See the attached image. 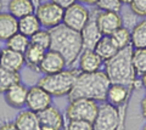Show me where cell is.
<instances>
[{"mask_svg":"<svg viewBox=\"0 0 146 130\" xmlns=\"http://www.w3.org/2000/svg\"><path fill=\"white\" fill-rule=\"evenodd\" d=\"M133 46L119 50L112 59L105 61L104 72L107 74L111 84H122L131 90L141 86V82L133 66Z\"/></svg>","mask_w":146,"mask_h":130,"instance_id":"6da1fadb","label":"cell"},{"mask_svg":"<svg viewBox=\"0 0 146 130\" xmlns=\"http://www.w3.org/2000/svg\"><path fill=\"white\" fill-rule=\"evenodd\" d=\"M110 85L111 82L104 71L93 72V73L80 72L74 82L71 94L68 95V100L83 97L102 104L106 102Z\"/></svg>","mask_w":146,"mask_h":130,"instance_id":"7a4b0ae2","label":"cell"},{"mask_svg":"<svg viewBox=\"0 0 146 130\" xmlns=\"http://www.w3.org/2000/svg\"><path fill=\"white\" fill-rule=\"evenodd\" d=\"M49 30L51 33L50 50L60 52L65 57L67 66H72L84 50L80 32L72 29L63 23Z\"/></svg>","mask_w":146,"mask_h":130,"instance_id":"3957f363","label":"cell"},{"mask_svg":"<svg viewBox=\"0 0 146 130\" xmlns=\"http://www.w3.org/2000/svg\"><path fill=\"white\" fill-rule=\"evenodd\" d=\"M79 73V68H66L58 73L44 75L39 79L38 85L45 89L52 97L68 96Z\"/></svg>","mask_w":146,"mask_h":130,"instance_id":"277c9868","label":"cell"},{"mask_svg":"<svg viewBox=\"0 0 146 130\" xmlns=\"http://www.w3.org/2000/svg\"><path fill=\"white\" fill-rule=\"evenodd\" d=\"M98 112H99V105L96 101L80 97V98H74V100H70L65 117L66 120L80 119L94 123V120L98 115Z\"/></svg>","mask_w":146,"mask_h":130,"instance_id":"5b68a950","label":"cell"},{"mask_svg":"<svg viewBox=\"0 0 146 130\" xmlns=\"http://www.w3.org/2000/svg\"><path fill=\"white\" fill-rule=\"evenodd\" d=\"M94 130H123L119 108L108 102L99 106L98 115L94 120Z\"/></svg>","mask_w":146,"mask_h":130,"instance_id":"8992f818","label":"cell"},{"mask_svg":"<svg viewBox=\"0 0 146 130\" xmlns=\"http://www.w3.org/2000/svg\"><path fill=\"white\" fill-rule=\"evenodd\" d=\"M65 9L60 7L52 1L42 3L35 9V16L38 17L43 28L52 29L55 27L62 24Z\"/></svg>","mask_w":146,"mask_h":130,"instance_id":"52a82bcc","label":"cell"},{"mask_svg":"<svg viewBox=\"0 0 146 130\" xmlns=\"http://www.w3.org/2000/svg\"><path fill=\"white\" fill-rule=\"evenodd\" d=\"M131 92H133V90L130 88L122 84H111L107 91L106 102L119 108V114H121V120H122L123 127H124L127 107H128V102H129Z\"/></svg>","mask_w":146,"mask_h":130,"instance_id":"ba28073f","label":"cell"},{"mask_svg":"<svg viewBox=\"0 0 146 130\" xmlns=\"http://www.w3.org/2000/svg\"><path fill=\"white\" fill-rule=\"evenodd\" d=\"M90 15L91 12L88 10V7L77 1L76 4H73L72 6L67 7L65 10L62 23L72 29L80 32L84 28V26L88 23Z\"/></svg>","mask_w":146,"mask_h":130,"instance_id":"9c48e42d","label":"cell"},{"mask_svg":"<svg viewBox=\"0 0 146 130\" xmlns=\"http://www.w3.org/2000/svg\"><path fill=\"white\" fill-rule=\"evenodd\" d=\"M39 122L43 129L48 130H65L66 129V117H63L61 111L56 106H49L38 113Z\"/></svg>","mask_w":146,"mask_h":130,"instance_id":"30bf717a","label":"cell"},{"mask_svg":"<svg viewBox=\"0 0 146 130\" xmlns=\"http://www.w3.org/2000/svg\"><path fill=\"white\" fill-rule=\"evenodd\" d=\"M51 105H52V96L45 89L39 86L38 84L28 88V95H27V104H26L28 110H32L36 112V113H39L40 111L45 110L46 107Z\"/></svg>","mask_w":146,"mask_h":130,"instance_id":"8fae6325","label":"cell"},{"mask_svg":"<svg viewBox=\"0 0 146 130\" xmlns=\"http://www.w3.org/2000/svg\"><path fill=\"white\" fill-rule=\"evenodd\" d=\"M96 22L102 35H111L123 27V17L116 11H102L96 9Z\"/></svg>","mask_w":146,"mask_h":130,"instance_id":"7c38bea8","label":"cell"},{"mask_svg":"<svg viewBox=\"0 0 146 130\" xmlns=\"http://www.w3.org/2000/svg\"><path fill=\"white\" fill-rule=\"evenodd\" d=\"M80 34H82V39H83L84 49H91V50H94L95 46L98 45V43L100 42V39L104 37L96 22V10L91 12L88 23L80 30Z\"/></svg>","mask_w":146,"mask_h":130,"instance_id":"4fadbf2b","label":"cell"},{"mask_svg":"<svg viewBox=\"0 0 146 130\" xmlns=\"http://www.w3.org/2000/svg\"><path fill=\"white\" fill-rule=\"evenodd\" d=\"M66 67L67 62L60 52L48 50L45 52L42 63H40V73H43L44 75L58 73V72L66 69Z\"/></svg>","mask_w":146,"mask_h":130,"instance_id":"5bb4252c","label":"cell"},{"mask_svg":"<svg viewBox=\"0 0 146 130\" xmlns=\"http://www.w3.org/2000/svg\"><path fill=\"white\" fill-rule=\"evenodd\" d=\"M79 71L84 72V73H93V72L101 71V67L105 63V61L100 57L96 51L91 50V49H84L82 51L79 59Z\"/></svg>","mask_w":146,"mask_h":130,"instance_id":"9a60e30c","label":"cell"},{"mask_svg":"<svg viewBox=\"0 0 146 130\" xmlns=\"http://www.w3.org/2000/svg\"><path fill=\"white\" fill-rule=\"evenodd\" d=\"M23 66H26L25 62V53L17 52L15 50H11L9 48L1 49V55H0V67L9 71L20 72Z\"/></svg>","mask_w":146,"mask_h":130,"instance_id":"2e32d148","label":"cell"},{"mask_svg":"<svg viewBox=\"0 0 146 130\" xmlns=\"http://www.w3.org/2000/svg\"><path fill=\"white\" fill-rule=\"evenodd\" d=\"M27 95H28V88L21 83L11 86L4 94L5 102L11 108H15V110H22L26 106Z\"/></svg>","mask_w":146,"mask_h":130,"instance_id":"e0dca14e","label":"cell"},{"mask_svg":"<svg viewBox=\"0 0 146 130\" xmlns=\"http://www.w3.org/2000/svg\"><path fill=\"white\" fill-rule=\"evenodd\" d=\"M13 123H15L18 130H40L42 129L38 113L32 110H22L16 115Z\"/></svg>","mask_w":146,"mask_h":130,"instance_id":"ac0fdd59","label":"cell"},{"mask_svg":"<svg viewBox=\"0 0 146 130\" xmlns=\"http://www.w3.org/2000/svg\"><path fill=\"white\" fill-rule=\"evenodd\" d=\"M18 33V20L10 12L0 11V42H7Z\"/></svg>","mask_w":146,"mask_h":130,"instance_id":"d6986e66","label":"cell"},{"mask_svg":"<svg viewBox=\"0 0 146 130\" xmlns=\"http://www.w3.org/2000/svg\"><path fill=\"white\" fill-rule=\"evenodd\" d=\"M48 50L40 48L38 45L31 43L28 49L25 51V62L26 66L28 67L31 71L35 72V73H40V63L44 59V55Z\"/></svg>","mask_w":146,"mask_h":130,"instance_id":"ffe728a7","label":"cell"},{"mask_svg":"<svg viewBox=\"0 0 146 130\" xmlns=\"http://www.w3.org/2000/svg\"><path fill=\"white\" fill-rule=\"evenodd\" d=\"M35 9L36 6L32 0H9L7 3V12L15 16L17 20L35 13Z\"/></svg>","mask_w":146,"mask_h":130,"instance_id":"44dd1931","label":"cell"},{"mask_svg":"<svg viewBox=\"0 0 146 130\" xmlns=\"http://www.w3.org/2000/svg\"><path fill=\"white\" fill-rule=\"evenodd\" d=\"M94 50L96 51V53L104 61L112 59V57L119 51L118 48L115 45V43L112 42L110 35H104V37L100 39V42L98 43V45L95 46Z\"/></svg>","mask_w":146,"mask_h":130,"instance_id":"7402d4cb","label":"cell"},{"mask_svg":"<svg viewBox=\"0 0 146 130\" xmlns=\"http://www.w3.org/2000/svg\"><path fill=\"white\" fill-rule=\"evenodd\" d=\"M40 29H42V24H40L38 17L35 16V13H32V15L18 20V32L29 38Z\"/></svg>","mask_w":146,"mask_h":130,"instance_id":"603a6c76","label":"cell"},{"mask_svg":"<svg viewBox=\"0 0 146 130\" xmlns=\"http://www.w3.org/2000/svg\"><path fill=\"white\" fill-rule=\"evenodd\" d=\"M131 32V46L134 49H146V20H140Z\"/></svg>","mask_w":146,"mask_h":130,"instance_id":"cb8c5ba5","label":"cell"},{"mask_svg":"<svg viewBox=\"0 0 146 130\" xmlns=\"http://www.w3.org/2000/svg\"><path fill=\"white\" fill-rule=\"evenodd\" d=\"M21 83L20 72H13L0 67V94H5L13 85Z\"/></svg>","mask_w":146,"mask_h":130,"instance_id":"d4e9b609","label":"cell"},{"mask_svg":"<svg viewBox=\"0 0 146 130\" xmlns=\"http://www.w3.org/2000/svg\"><path fill=\"white\" fill-rule=\"evenodd\" d=\"M110 37H111L112 42L115 43V45L118 48V50H122V49H125L131 45V32L129 28H127L124 26L118 28Z\"/></svg>","mask_w":146,"mask_h":130,"instance_id":"484cf974","label":"cell"},{"mask_svg":"<svg viewBox=\"0 0 146 130\" xmlns=\"http://www.w3.org/2000/svg\"><path fill=\"white\" fill-rule=\"evenodd\" d=\"M29 45H31V38L20 32L16 33L6 42V48L22 53H25V51L28 49Z\"/></svg>","mask_w":146,"mask_h":130,"instance_id":"4316f807","label":"cell"},{"mask_svg":"<svg viewBox=\"0 0 146 130\" xmlns=\"http://www.w3.org/2000/svg\"><path fill=\"white\" fill-rule=\"evenodd\" d=\"M131 60L138 77H141L146 72V49H134Z\"/></svg>","mask_w":146,"mask_h":130,"instance_id":"83f0119b","label":"cell"},{"mask_svg":"<svg viewBox=\"0 0 146 130\" xmlns=\"http://www.w3.org/2000/svg\"><path fill=\"white\" fill-rule=\"evenodd\" d=\"M31 43L45 49V50H50V46H51V33H50L49 29H40L31 37Z\"/></svg>","mask_w":146,"mask_h":130,"instance_id":"f1b7e54d","label":"cell"},{"mask_svg":"<svg viewBox=\"0 0 146 130\" xmlns=\"http://www.w3.org/2000/svg\"><path fill=\"white\" fill-rule=\"evenodd\" d=\"M66 130H94V124L88 120L71 119L67 120Z\"/></svg>","mask_w":146,"mask_h":130,"instance_id":"f546056e","label":"cell"},{"mask_svg":"<svg viewBox=\"0 0 146 130\" xmlns=\"http://www.w3.org/2000/svg\"><path fill=\"white\" fill-rule=\"evenodd\" d=\"M123 4L119 0H99L96 4V9L102 11H116L119 12L122 10Z\"/></svg>","mask_w":146,"mask_h":130,"instance_id":"4dcf8cb0","label":"cell"},{"mask_svg":"<svg viewBox=\"0 0 146 130\" xmlns=\"http://www.w3.org/2000/svg\"><path fill=\"white\" fill-rule=\"evenodd\" d=\"M129 7L139 18H146V0H131Z\"/></svg>","mask_w":146,"mask_h":130,"instance_id":"1f68e13d","label":"cell"},{"mask_svg":"<svg viewBox=\"0 0 146 130\" xmlns=\"http://www.w3.org/2000/svg\"><path fill=\"white\" fill-rule=\"evenodd\" d=\"M50 1H52L54 4H56V5H58L60 7L66 10L67 7H70L73 5V4H76L77 0H50Z\"/></svg>","mask_w":146,"mask_h":130,"instance_id":"d6a6232c","label":"cell"},{"mask_svg":"<svg viewBox=\"0 0 146 130\" xmlns=\"http://www.w3.org/2000/svg\"><path fill=\"white\" fill-rule=\"evenodd\" d=\"M0 130H18V129L15 125V123L6 122V123H3L1 125H0Z\"/></svg>","mask_w":146,"mask_h":130,"instance_id":"836d02e7","label":"cell"},{"mask_svg":"<svg viewBox=\"0 0 146 130\" xmlns=\"http://www.w3.org/2000/svg\"><path fill=\"white\" fill-rule=\"evenodd\" d=\"M77 1L83 4V5H85V6H96L99 0H77Z\"/></svg>","mask_w":146,"mask_h":130,"instance_id":"e575fe53","label":"cell"},{"mask_svg":"<svg viewBox=\"0 0 146 130\" xmlns=\"http://www.w3.org/2000/svg\"><path fill=\"white\" fill-rule=\"evenodd\" d=\"M140 108H141V115H143V118L146 119V95L140 102Z\"/></svg>","mask_w":146,"mask_h":130,"instance_id":"d590c367","label":"cell"},{"mask_svg":"<svg viewBox=\"0 0 146 130\" xmlns=\"http://www.w3.org/2000/svg\"><path fill=\"white\" fill-rule=\"evenodd\" d=\"M140 82H141V86L145 88V90H146V72L140 77Z\"/></svg>","mask_w":146,"mask_h":130,"instance_id":"8d00e7d4","label":"cell"},{"mask_svg":"<svg viewBox=\"0 0 146 130\" xmlns=\"http://www.w3.org/2000/svg\"><path fill=\"white\" fill-rule=\"evenodd\" d=\"M119 1L123 4V5H129V4L131 3V0H119Z\"/></svg>","mask_w":146,"mask_h":130,"instance_id":"74e56055","label":"cell"},{"mask_svg":"<svg viewBox=\"0 0 146 130\" xmlns=\"http://www.w3.org/2000/svg\"><path fill=\"white\" fill-rule=\"evenodd\" d=\"M32 1L34 3V5H35V6H39L40 4H42V0H32Z\"/></svg>","mask_w":146,"mask_h":130,"instance_id":"f35d334b","label":"cell"},{"mask_svg":"<svg viewBox=\"0 0 146 130\" xmlns=\"http://www.w3.org/2000/svg\"><path fill=\"white\" fill-rule=\"evenodd\" d=\"M1 9H3V1L0 0V11H1Z\"/></svg>","mask_w":146,"mask_h":130,"instance_id":"ab89813d","label":"cell"},{"mask_svg":"<svg viewBox=\"0 0 146 130\" xmlns=\"http://www.w3.org/2000/svg\"><path fill=\"white\" fill-rule=\"evenodd\" d=\"M143 130H146V124L144 125V128H143Z\"/></svg>","mask_w":146,"mask_h":130,"instance_id":"60d3db41","label":"cell"},{"mask_svg":"<svg viewBox=\"0 0 146 130\" xmlns=\"http://www.w3.org/2000/svg\"><path fill=\"white\" fill-rule=\"evenodd\" d=\"M40 130H48V129H43V128H42V129H40Z\"/></svg>","mask_w":146,"mask_h":130,"instance_id":"b9f144b4","label":"cell"},{"mask_svg":"<svg viewBox=\"0 0 146 130\" xmlns=\"http://www.w3.org/2000/svg\"><path fill=\"white\" fill-rule=\"evenodd\" d=\"M0 55H1V49H0Z\"/></svg>","mask_w":146,"mask_h":130,"instance_id":"7bdbcfd3","label":"cell"},{"mask_svg":"<svg viewBox=\"0 0 146 130\" xmlns=\"http://www.w3.org/2000/svg\"><path fill=\"white\" fill-rule=\"evenodd\" d=\"M65 130H66V129H65Z\"/></svg>","mask_w":146,"mask_h":130,"instance_id":"ee69618b","label":"cell"}]
</instances>
